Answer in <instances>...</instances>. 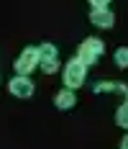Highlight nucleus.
Instances as JSON below:
<instances>
[{
  "label": "nucleus",
  "mask_w": 128,
  "mask_h": 149,
  "mask_svg": "<svg viewBox=\"0 0 128 149\" xmlns=\"http://www.w3.org/2000/svg\"><path fill=\"white\" fill-rule=\"evenodd\" d=\"M64 80H67V85H72V88H77L82 80H85V62L74 59L67 64V74H64Z\"/></svg>",
  "instance_id": "f257e3e1"
},
{
  "label": "nucleus",
  "mask_w": 128,
  "mask_h": 149,
  "mask_svg": "<svg viewBox=\"0 0 128 149\" xmlns=\"http://www.w3.org/2000/svg\"><path fill=\"white\" fill-rule=\"evenodd\" d=\"M100 52H102V44H100L98 39H90V41H85V44H82V49H80V54H82V57H80V62H95L100 57Z\"/></svg>",
  "instance_id": "f03ea898"
},
{
  "label": "nucleus",
  "mask_w": 128,
  "mask_h": 149,
  "mask_svg": "<svg viewBox=\"0 0 128 149\" xmlns=\"http://www.w3.org/2000/svg\"><path fill=\"white\" fill-rule=\"evenodd\" d=\"M36 59H39V52H36V49H26V52H23V57H21L18 64H15V70H18L21 74H26L31 67L36 64Z\"/></svg>",
  "instance_id": "7ed1b4c3"
},
{
  "label": "nucleus",
  "mask_w": 128,
  "mask_h": 149,
  "mask_svg": "<svg viewBox=\"0 0 128 149\" xmlns=\"http://www.w3.org/2000/svg\"><path fill=\"white\" fill-rule=\"evenodd\" d=\"M10 90H13L15 95H21V98H26V95H31V90H33V85H31L28 80L21 74V77H15L13 82H10Z\"/></svg>",
  "instance_id": "20e7f679"
},
{
  "label": "nucleus",
  "mask_w": 128,
  "mask_h": 149,
  "mask_svg": "<svg viewBox=\"0 0 128 149\" xmlns=\"http://www.w3.org/2000/svg\"><path fill=\"white\" fill-rule=\"evenodd\" d=\"M92 23H98V26H113V13H108V10H95L92 13Z\"/></svg>",
  "instance_id": "39448f33"
},
{
  "label": "nucleus",
  "mask_w": 128,
  "mask_h": 149,
  "mask_svg": "<svg viewBox=\"0 0 128 149\" xmlns=\"http://www.w3.org/2000/svg\"><path fill=\"white\" fill-rule=\"evenodd\" d=\"M72 103H74V95H72L69 90H64V93H59V95H57V105H59V108H69Z\"/></svg>",
  "instance_id": "423d86ee"
},
{
  "label": "nucleus",
  "mask_w": 128,
  "mask_h": 149,
  "mask_svg": "<svg viewBox=\"0 0 128 149\" xmlns=\"http://www.w3.org/2000/svg\"><path fill=\"white\" fill-rule=\"evenodd\" d=\"M41 57L44 59H54V57H57V49H54V46H41Z\"/></svg>",
  "instance_id": "0eeeda50"
},
{
  "label": "nucleus",
  "mask_w": 128,
  "mask_h": 149,
  "mask_svg": "<svg viewBox=\"0 0 128 149\" xmlns=\"http://www.w3.org/2000/svg\"><path fill=\"white\" fill-rule=\"evenodd\" d=\"M118 123H120V126H128V105H123V108L118 111Z\"/></svg>",
  "instance_id": "6e6552de"
},
{
  "label": "nucleus",
  "mask_w": 128,
  "mask_h": 149,
  "mask_svg": "<svg viewBox=\"0 0 128 149\" xmlns=\"http://www.w3.org/2000/svg\"><path fill=\"white\" fill-rule=\"evenodd\" d=\"M115 59H118V64H120V67H126V64H128V49H120Z\"/></svg>",
  "instance_id": "1a4fd4ad"
},
{
  "label": "nucleus",
  "mask_w": 128,
  "mask_h": 149,
  "mask_svg": "<svg viewBox=\"0 0 128 149\" xmlns=\"http://www.w3.org/2000/svg\"><path fill=\"white\" fill-rule=\"evenodd\" d=\"M44 70H46V72H54V70H57V57H54V59H44Z\"/></svg>",
  "instance_id": "9d476101"
},
{
  "label": "nucleus",
  "mask_w": 128,
  "mask_h": 149,
  "mask_svg": "<svg viewBox=\"0 0 128 149\" xmlns=\"http://www.w3.org/2000/svg\"><path fill=\"white\" fill-rule=\"evenodd\" d=\"M92 3H95V5H105L108 0H92Z\"/></svg>",
  "instance_id": "9b49d317"
},
{
  "label": "nucleus",
  "mask_w": 128,
  "mask_h": 149,
  "mask_svg": "<svg viewBox=\"0 0 128 149\" xmlns=\"http://www.w3.org/2000/svg\"><path fill=\"white\" fill-rule=\"evenodd\" d=\"M123 147H126V149H128V139H126V144H123Z\"/></svg>",
  "instance_id": "f8f14e48"
}]
</instances>
